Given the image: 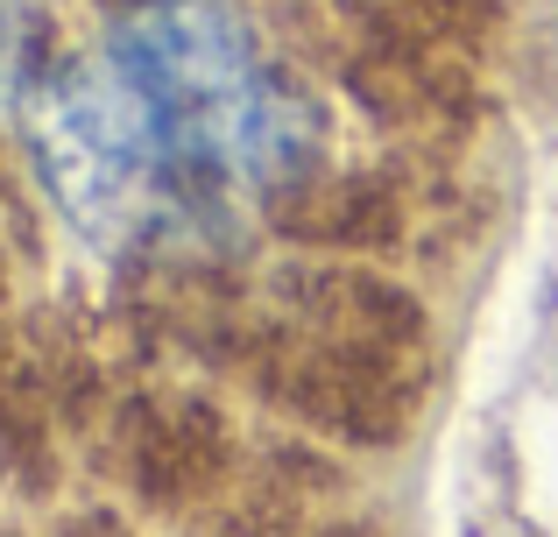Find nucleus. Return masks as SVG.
I'll use <instances>...</instances> for the list:
<instances>
[{
    "label": "nucleus",
    "instance_id": "obj_1",
    "mask_svg": "<svg viewBox=\"0 0 558 537\" xmlns=\"http://www.w3.org/2000/svg\"><path fill=\"white\" fill-rule=\"evenodd\" d=\"M170 156L227 178H276L298 156V113L262 78L241 22L213 0H149L107 42Z\"/></svg>",
    "mask_w": 558,
    "mask_h": 537
},
{
    "label": "nucleus",
    "instance_id": "obj_2",
    "mask_svg": "<svg viewBox=\"0 0 558 537\" xmlns=\"http://www.w3.org/2000/svg\"><path fill=\"white\" fill-rule=\"evenodd\" d=\"M28 142H36L50 198L93 241H121L142 220V206H149L156 170L170 163L149 107L135 99V85L113 64L57 78L36 99V113H28Z\"/></svg>",
    "mask_w": 558,
    "mask_h": 537
}]
</instances>
